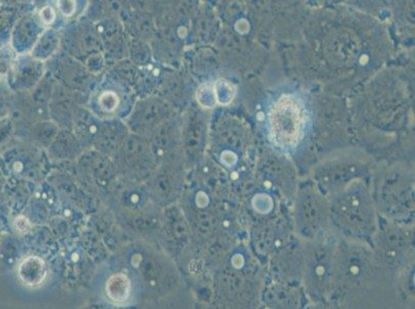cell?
<instances>
[{
    "label": "cell",
    "mask_w": 415,
    "mask_h": 309,
    "mask_svg": "<svg viewBox=\"0 0 415 309\" xmlns=\"http://www.w3.org/2000/svg\"><path fill=\"white\" fill-rule=\"evenodd\" d=\"M308 114L304 102L294 94L282 95L269 111V135L280 149H295L304 138Z\"/></svg>",
    "instance_id": "1"
},
{
    "label": "cell",
    "mask_w": 415,
    "mask_h": 309,
    "mask_svg": "<svg viewBox=\"0 0 415 309\" xmlns=\"http://www.w3.org/2000/svg\"><path fill=\"white\" fill-rule=\"evenodd\" d=\"M334 215L338 224L352 233L367 234L373 228L374 211L368 192L354 185L344 190L334 203Z\"/></svg>",
    "instance_id": "2"
},
{
    "label": "cell",
    "mask_w": 415,
    "mask_h": 309,
    "mask_svg": "<svg viewBox=\"0 0 415 309\" xmlns=\"http://www.w3.org/2000/svg\"><path fill=\"white\" fill-rule=\"evenodd\" d=\"M18 275L25 286L37 288L45 282L48 276V268L40 257L29 256L20 263Z\"/></svg>",
    "instance_id": "3"
},
{
    "label": "cell",
    "mask_w": 415,
    "mask_h": 309,
    "mask_svg": "<svg viewBox=\"0 0 415 309\" xmlns=\"http://www.w3.org/2000/svg\"><path fill=\"white\" fill-rule=\"evenodd\" d=\"M106 293L112 302L122 304L130 297L131 281L123 273L112 275L106 283Z\"/></svg>",
    "instance_id": "4"
},
{
    "label": "cell",
    "mask_w": 415,
    "mask_h": 309,
    "mask_svg": "<svg viewBox=\"0 0 415 309\" xmlns=\"http://www.w3.org/2000/svg\"><path fill=\"white\" fill-rule=\"evenodd\" d=\"M214 92H215L216 101L221 104H228L235 96V89L233 85L225 81H219L214 86Z\"/></svg>",
    "instance_id": "5"
},
{
    "label": "cell",
    "mask_w": 415,
    "mask_h": 309,
    "mask_svg": "<svg viewBox=\"0 0 415 309\" xmlns=\"http://www.w3.org/2000/svg\"><path fill=\"white\" fill-rule=\"evenodd\" d=\"M197 100L202 106L206 108H212L216 103V96L215 92H214V88L210 87L209 85L200 87L197 90Z\"/></svg>",
    "instance_id": "6"
},
{
    "label": "cell",
    "mask_w": 415,
    "mask_h": 309,
    "mask_svg": "<svg viewBox=\"0 0 415 309\" xmlns=\"http://www.w3.org/2000/svg\"><path fill=\"white\" fill-rule=\"evenodd\" d=\"M118 97L116 94L112 93V92H106L104 93L102 96H100L99 99V103H100V106L105 110V111H113L114 110L117 105H118Z\"/></svg>",
    "instance_id": "7"
},
{
    "label": "cell",
    "mask_w": 415,
    "mask_h": 309,
    "mask_svg": "<svg viewBox=\"0 0 415 309\" xmlns=\"http://www.w3.org/2000/svg\"><path fill=\"white\" fill-rule=\"evenodd\" d=\"M58 5L62 14L65 16H70L75 8L74 0H58Z\"/></svg>",
    "instance_id": "8"
},
{
    "label": "cell",
    "mask_w": 415,
    "mask_h": 309,
    "mask_svg": "<svg viewBox=\"0 0 415 309\" xmlns=\"http://www.w3.org/2000/svg\"><path fill=\"white\" fill-rule=\"evenodd\" d=\"M41 16H42V19L46 22V23H51L53 20H54V17H55V14H54V11H53V9L51 8V7H46L42 12H41Z\"/></svg>",
    "instance_id": "9"
}]
</instances>
